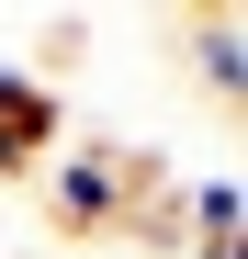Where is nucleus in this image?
<instances>
[{
    "mask_svg": "<svg viewBox=\"0 0 248 259\" xmlns=\"http://www.w3.org/2000/svg\"><path fill=\"white\" fill-rule=\"evenodd\" d=\"M181 259H237V248H181Z\"/></svg>",
    "mask_w": 248,
    "mask_h": 259,
    "instance_id": "f03ea898",
    "label": "nucleus"
},
{
    "mask_svg": "<svg viewBox=\"0 0 248 259\" xmlns=\"http://www.w3.org/2000/svg\"><path fill=\"white\" fill-rule=\"evenodd\" d=\"M192 68H203V91H215V102H237V91H248V23L215 12V23H203V46H192Z\"/></svg>",
    "mask_w": 248,
    "mask_h": 259,
    "instance_id": "f257e3e1",
    "label": "nucleus"
}]
</instances>
